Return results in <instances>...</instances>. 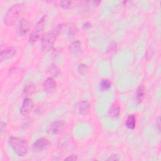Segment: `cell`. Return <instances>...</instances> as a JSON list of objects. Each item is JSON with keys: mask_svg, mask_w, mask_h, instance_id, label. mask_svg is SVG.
I'll use <instances>...</instances> for the list:
<instances>
[{"mask_svg": "<svg viewBox=\"0 0 161 161\" xmlns=\"http://www.w3.org/2000/svg\"><path fill=\"white\" fill-rule=\"evenodd\" d=\"M62 25H58L52 30L43 35L41 40V45L42 49L43 52L47 53L52 49L55 39L62 30Z\"/></svg>", "mask_w": 161, "mask_h": 161, "instance_id": "1", "label": "cell"}, {"mask_svg": "<svg viewBox=\"0 0 161 161\" xmlns=\"http://www.w3.org/2000/svg\"><path fill=\"white\" fill-rule=\"evenodd\" d=\"M25 10V4L18 3L13 5L7 11L4 16V23L8 26L13 25Z\"/></svg>", "mask_w": 161, "mask_h": 161, "instance_id": "2", "label": "cell"}, {"mask_svg": "<svg viewBox=\"0 0 161 161\" xmlns=\"http://www.w3.org/2000/svg\"><path fill=\"white\" fill-rule=\"evenodd\" d=\"M9 144L14 153L19 157L25 156L28 150L27 142L23 138L11 136L8 140Z\"/></svg>", "mask_w": 161, "mask_h": 161, "instance_id": "3", "label": "cell"}, {"mask_svg": "<svg viewBox=\"0 0 161 161\" xmlns=\"http://www.w3.org/2000/svg\"><path fill=\"white\" fill-rule=\"evenodd\" d=\"M45 21V16H43L35 25V27L32 30L30 36H29V42L31 43H33L36 42L40 36L42 35L43 29H44V25Z\"/></svg>", "mask_w": 161, "mask_h": 161, "instance_id": "4", "label": "cell"}, {"mask_svg": "<svg viewBox=\"0 0 161 161\" xmlns=\"http://www.w3.org/2000/svg\"><path fill=\"white\" fill-rule=\"evenodd\" d=\"M65 122L63 120H57L52 123L48 128V133L50 135H57L61 133L64 128Z\"/></svg>", "mask_w": 161, "mask_h": 161, "instance_id": "5", "label": "cell"}, {"mask_svg": "<svg viewBox=\"0 0 161 161\" xmlns=\"http://www.w3.org/2000/svg\"><path fill=\"white\" fill-rule=\"evenodd\" d=\"M87 1H63L60 3V6L66 9H72L75 7L80 6H87Z\"/></svg>", "mask_w": 161, "mask_h": 161, "instance_id": "6", "label": "cell"}, {"mask_svg": "<svg viewBox=\"0 0 161 161\" xmlns=\"http://www.w3.org/2000/svg\"><path fill=\"white\" fill-rule=\"evenodd\" d=\"M50 144V141L45 138H41L36 140L33 144V149L35 151H42L47 148Z\"/></svg>", "mask_w": 161, "mask_h": 161, "instance_id": "7", "label": "cell"}, {"mask_svg": "<svg viewBox=\"0 0 161 161\" xmlns=\"http://www.w3.org/2000/svg\"><path fill=\"white\" fill-rule=\"evenodd\" d=\"M68 50L69 53L74 56H81L82 54V50L81 47V43L79 40L73 42L69 47Z\"/></svg>", "mask_w": 161, "mask_h": 161, "instance_id": "8", "label": "cell"}, {"mask_svg": "<svg viewBox=\"0 0 161 161\" xmlns=\"http://www.w3.org/2000/svg\"><path fill=\"white\" fill-rule=\"evenodd\" d=\"M16 53V49L13 46L6 47L4 49H1L0 53V59L1 61L7 60L14 56Z\"/></svg>", "mask_w": 161, "mask_h": 161, "instance_id": "9", "label": "cell"}, {"mask_svg": "<svg viewBox=\"0 0 161 161\" xmlns=\"http://www.w3.org/2000/svg\"><path fill=\"white\" fill-rule=\"evenodd\" d=\"M34 106L33 101L30 98H25L23 102L22 106L20 109V113L23 115L28 114L33 109Z\"/></svg>", "mask_w": 161, "mask_h": 161, "instance_id": "10", "label": "cell"}, {"mask_svg": "<svg viewBox=\"0 0 161 161\" xmlns=\"http://www.w3.org/2000/svg\"><path fill=\"white\" fill-rule=\"evenodd\" d=\"M29 30V23L26 19L21 18L17 26V31L20 36H24Z\"/></svg>", "mask_w": 161, "mask_h": 161, "instance_id": "11", "label": "cell"}, {"mask_svg": "<svg viewBox=\"0 0 161 161\" xmlns=\"http://www.w3.org/2000/svg\"><path fill=\"white\" fill-rule=\"evenodd\" d=\"M56 82L52 77L47 78L43 83V89L47 92L53 91L56 87Z\"/></svg>", "mask_w": 161, "mask_h": 161, "instance_id": "12", "label": "cell"}, {"mask_svg": "<svg viewBox=\"0 0 161 161\" xmlns=\"http://www.w3.org/2000/svg\"><path fill=\"white\" fill-rule=\"evenodd\" d=\"M91 108V104L87 101H82L79 106V113L82 114H87L89 113Z\"/></svg>", "mask_w": 161, "mask_h": 161, "instance_id": "13", "label": "cell"}, {"mask_svg": "<svg viewBox=\"0 0 161 161\" xmlns=\"http://www.w3.org/2000/svg\"><path fill=\"white\" fill-rule=\"evenodd\" d=\"M145 97V87L143 85H140L136 92V101L137 103H141Z\"/></svg>", "mask_w": 161, "mask_h": 161, "instance_id": "14", "label": "cell"}, {"mask_svg": "<svg viewBox=\"0 0 161 161\" xmlns=\"http://www.w3.org/2000/svg\"><path fill=\"white\" fill-rule=\"evenodd\" d=\"M120 112V108L116 104H113L111 106L108 110V115L111 117H117Z\"/></svg>", "mask_w": 161, "mask_h": 161, "instance_id": "15", "label": "cell"}, {"mask_svg": "<svg viewBox=\"0 0 161 161\" xmlns=\"http://www.w3.org/2000/svg\"><path fill=\"white\" fill-rule=\"evenodd\" d=\"M125 125L128 129H130V130L134 129L136 125V119L135 116L133 114L128 116V117L126 120Z\"/></svg>", "mask_w": 161, "mask_h": 161, "instance_id": "16", "label": "cell"}, {"mask_svg": "<svg viewBox=\"0 0 161 161\" xmlns=\"http://www.w3.org/2000/svg\"><path fill=\"white\" fill-rule=\"evenodd\" d=\"M111 86V82L108 79H102L99 83L100 90L104 91L108 90Z\"/></svg>", "mask_w": 161, "mask_h": 161, "instance_id": "17", "label": "cell"}, {"mask_svg": "<svg viewBox=\"0 0 161 161\" xmlns=\"http://www.w3.org/2000/svg\"><path fill=\"white\" fill-rule=\"evenodd\" d=\"M36 86L33 84H29L26 86L23 90V94L26 95V96H29L31 95L35 91Z\"/></svg>", "mask_w": 161, "mask_h": 161, "instance_id": "18", "label": "cell"}, {"mask_svg": "<svg viewBox=\"0 0 161 161\" xmlns=\"http://www.w3.org/2000/svg\"><path fill=\"white\" fill-rule=\"evenodd\" d=\"M88 70H89L88 67L84 64H80L77 67L78 72L79 73V74L82 75H85L88 72Z\"/></svg>", "mask_w": 161, "mask_h": 161, "instance_id": "19", "label": "cell"}, {"mask_svg": "<svg viewBox=\"0 0 161 161\" xmlns=\"http://www.w3.org/2000/svg\"><path fill=\"white\" fill-rule=\"evenodd\" d=\"M49 72H50V73L52 74V75H57V74H58L59 70H58V69L56 66H52V67H50V69Z\"/></svg>", "mask_w": 161, "mask_h": 161, "instance_id": "20", "label": "cell"}, {"mask_svg": "<svg viewBox=\"0 0 161 161\" xmlns=\"http://www.w3.org/2000/svg\"><path fill=\"white\" fill-rule=\"evenodd\" d=\"M116 44L115 43H112L109 46V48L108 49V52H111V53H113V52H115L116 51Z\"/></svg>", "mask_w": 161, "mask_h": 161, "instance_id": "21", "label": "cell"}, {"mask_svg": "<svg viewBox=\"0 0 161 161\" xmlns=\"http://www.w3.org/2000/svg\"><path fill=\"white\" fill-rule=\"evenodd\" d=\"M119 156L117 154H112L109 156V157L107 159L108 160H119Z\"/></svg>", "mask_w": 161, "mask_h": 161, "instance_id": "22", "label": "cell"}, {"mask_svg": "<svg viewBox=\"0 0 161 161\" xmlns=\"http://www.w3.org/2000/svg\"><path fill=\"white\" fill-rule=\"evenodd\" d=\"M91 28V23L89 22H86L83 24L82 25V30H87Z\"/></svg>", "mask_w": 161, "mask_h": 161, "instance_id": "23", "label": "cell"}, {"mask_svg": "<svg viewBox=\"0 0 161 161\" xmlns=\"http://www.w3.org/2000/svg\"><path fill=\"white\" fill-rule=\"evenodd\" d=\"M6 124L3 122H1V134L3 135L4 132H6Z\"/></svg>", "mask_w": 161, "mask_h": 161, "instance_id": "24", "label": "cell"}, {"mask_svg": "<svg viewBox=\"0 0 161 161\" xmlns=\"http://www.w3.org/2000/svg\"><path fill=\"white\" fill-rule=\"evenodd\" d=\"M64 160H73V161L77 160V156L75 155H71L69 156L68 157L65 158Z\"/></svg>", "mask_w": 161, "mask_h": 161, "instance_id": "25", "label": "cell"}, {"mask_svg": "<svg viewBox=\"0 0 161 161\" xmlns=\"http://www.w3.org/2000/svg\"><path fill=\"white\" fill-rule=\"evenodd\" d=\"M156 125H157V126L158 128V130H160V118L158 117L157 119L156 120Z\"/></svg>", "mask_w": 161, "mask_h": 161, "instance_id": "26", "label": "cell"}]
</instances>
